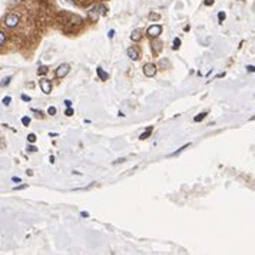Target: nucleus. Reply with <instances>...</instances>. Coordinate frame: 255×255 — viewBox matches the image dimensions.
<instances>
[{
  "mask_svg": "<svg viewBox=\"0 0 255 255\" xmlns=\"http://www.w3.org/2000/svg\"><path fill=\"white\" fill-rule=\"evenodd\" d=\"M82 22H83V19H82L80 16H73L69 22H66V26L63 27V29H65L66 32H73L78 26L82 25Z\"/></svg>",
  "mask_w": 255,
  "mask_h": 255,
  "instance_id": "1",
  "label": "nucleus"
},
{
  "mask_svg": "<svg viewBox=\"0 0 255 255\" xmlns=\"http://www.w3.org/2000/svg\"><path fill=\"white\" fill-rule=\"evenodd\" d=\"M19 22H20V19H19V16L17 15H15V13H10V15H7L5 17V23L6 25V27H9V29H13V27H16V26L19 25Z\"/></svg>",
  "mask_w": 255,
  "mask_h": 255,
  "instance_id": "2",
  "label": "nucleus"
},
{
  "mask_svg": "<svg viewBox=\"0 0 255 255\" xmlns=\"http://www.w3.org/2000/svg\"><path fill=\"white\" fill-rule=\"evenodd\" d=\"M142 70H143V75H145L146 78H153V76L156 75V66L153 65V63H146V65H143Z\"/></svg>",
  "mask_w": 255,
  "mask_h": 255,
  "instance_id": "3",
  "label": "nucleus"
},
{
  "mask_svg": "<svg viewBox=\"0 0 255 255\" xmlns=\"http://www.w3.org/2000/svg\"><path fill=\"white\" fill-rule=\"evenodd\" d=\"M69 72H70V66L65 63V65H60L59 67L55 70V76L57 78V79H62V78H65Z\"/></svg>",
  "mask_w": 255,
  "mask_h": 255,
  "instance_id": "4",
  "label": "nucleus"
},
{
  "mask_svg": "<svg viewBox=\"0 0 255 255\" xmlns=\"http://www.w3.org/2000/svg\"><path fill=\"white\" fill-rule=\"evenodd\" d=\"M146 33H148V36L149 37H158V36L162 33V26L160 25H152L148 27V30H146Z\"/></svg>",
  "mask_w": 255,
  "mask_h": 255,
  "instance_id": "5",
  "label": "nucleus"
},
{
  "mask_svg": "<svg viewBox=\"0 0 255 255\" xmlns=\"http://www.w3.org/2000/svg\"><path fill=\"white\" fill-rule=\"evenodd\" d=\"M39 86H40V90L43 93H46V95H49L50 92H52V82L49 79H40Z\"/></svg>",
  "mask_w": 255,
  "mask_h": 255,
  "instance_id": "6",
  "label": "nucleus"
},
{
  "mask_svg": "<svg viewBox=\"0 0 255 255\" xmlns=\"http://www.w3.org/2000/svg\"><path fill=\"white\" fill-rule=\"evenodd\" d=\"M100 15H102V13H100V10H99V6H95V7H92V9L88 12V19H89L90 22H98Z\"/></svg>",
  "mask_w": 255,
  "mask_h": 255,
  "instance_id": "7",
  "label": "nucleus"
},
{
  "mask_svg": "<svg viewBox=\"0 0 255 255\" xmlns=\"http://www.w3.org/2000/svg\"><path fill=\"white\" fill-rule=\"evenodd\" d=\"M96 75H98V78H99L100 80H103V82L109 79V73H106V72L102 69L100 66H98V67H96Z\"/></svg>",
  "mask_w": 255,
  "mask_h": 255,
  "instance_id": "8",
  "label": "nucleus"
},
{
  "mask_svg": "<svg viewBox=\"0 0 255 255\" xmlns=\"http://www.w3.org/2000/svg\"><path fill=\"white\" fill-rule=\"evenodd\" d=\"M126 55L129 56V59H132V60H138V59H139V53H138V50H136L135 47H128Z\"/></svg>",
  "mask_w": 255,
  "mask_h": 255,
  "instance_id": "9",
  "label": "nucleus"
},
{
  "mask_svg": "<svg viewBox=\"0 0 255 255\" xmlns=\"http://www.w3.org/2000/svg\"><path fill=\"white\" fill-rule=\"evenodd\" d=\"M140 39H142V30L135 29L130 33V40H132V42H139Z\"/></svg>",
  "mask_w": 255,
  "mask_h": 255,
  "instance_id": "10",
  "label": "nucleus"
},
{
  "mask_svg": "<svg viewBox=\"0 0 255 255\" xmlns=\"http://www.w3.org/2000/svg\"><path fill=\"white\" fill-rule=\"evenodd\" d=\"M152 130H153V126H148L145 132H142V133H140L139 139H140V140H145V139H148V138H149V136L152 135Z\"/></svg>",
  "mask_w": 255,
  "mask_h": 255,
  "instance_id": "11",
  "label": "nucleus"
},
{
  "mask_svg": "<svg viewBox=\"0 0 255 255\" xmlns=\"http://www.w3.org/2000/svg\"><path fill=\"white\" fill-rule=\"evenodd\" d=\"M188 148H191V143H185V145L182 146V148H179V149L175 150V152H172V153H171L169 156H178L179 153H182V152H184L185 149H188Z\"/></svg>",
  "mask_w": 255,
  "mask_h": 255,
  "instance_id": "12",
  "label": "nucleus"
},
{
  "mask_svg": "<svg viewBox=\"0 0 255 255\" xmlns=\"http://www.w3.org/2000/svg\"><path fill=\"white\" fill-rule=\"evenodd\" d=\"M47 72H49L47 66H40L39 69H37V75H39V76H45V75H47Z\"/></svg>",
  "mask_w": 255,
  "mask_h": 255,
  "instance_id": "13",
  "label": "nucleus"
},
{
  "mask_svg": "<svg viewBox=\"0 0 255 255\" xmlns=\"http://www.w3.org/2000/svg\"><path fill=\"white\" fill-rule=\"evenodd\" d=\"M208 116V112H202V113H199V115H196L195 118H194V120L195 122H201V120H204Z\"/></svg>",
  "mask_w": 255,
  "mask_h": 255,
  "instance_id": "14",
  "label": "nucleus"
},
{
  "mask_svg": "<svg viewBox=\"0 0 255 255\" xmlns=\"http://www.w3.org/2000/svg\"><path fill=\"white\" fill-rule=\"evenodd\" d=\"M179 46H181V39H179V37H175V39H174V45H172V49H174V50L179 49Z\"/></svg>",
  "mask_w": 255,
  "mask_h": 255,
  "instance_id": "15",
  "label": "nucleus"
},
{
  "mask_svg": "<svg viewBox=\"0 0 255 255\" xmlns=\"http://www.w3.org/2000/svg\"><path fill=\"white\" fill-rule=\"evenodd\" d=\"M152 45H153V46H152V47H153V50H155L156 53H158V52H159V50L162 49V45H160L159 42H153Z\"/></svg>",
  "mask_w": 255,
  "mask_h": 255,
  "instance_id": "16",
  "label": "nucleus"
},
{
  "mask_svg": "<svg viewBox=\"0 0 255 255\" xmlns=\"http://www.w3.org/2000/svg\"><path fill=\"white\" fill-rule=\"evenodd\" d=\"M22 123H23V126H29L30 125V118L29 116H23V118H22Z\"/></svg>",
  "mask_w": 255,
  "mask_h": 255,
  "instance_id": "17",
  "label": "nucleus"
},
{
  "mask_svg": "<svg viewBox=\"0 0 255 255\" xmlns=\"http://www.w3.org/2000/svg\"><path fill=\"white\" fill-rule=\"evenodd\" d=\"M6 43V35L5 32H0V46H5Z\"/></svg>",
  "mask_w": 255,
  "mask_h": 255,
  "instance_id": "18",
  "label": "nucleus"
},
{
  "mask_svg": "<svg viewBox=\"0 0 255 255\" xmlns=\"http://www.w3.org/2000/svg\"><path fill=\"white\" fill-rule=\"evenodd\" d=\"M27 142L35 143V142H36V135H35V133H29V135H27Z\"/></svg>",
  "mask_w": 255,
  "mask_h": 255,
  "instance_id": "19",
  "label": "nucleus"
},
{
  "mask_svg": "<svg viewBox=\"0 0 255 255\" xmlns=\"http://www.w3.org/2000/svg\"><path fill=\"white\" fill-rule=\"evenodd\" d=\"M98 6H99V10H100V13H102V15H103V16L108 15V9H106L105 5H98Z\"/></svg>",
  "mask_w": 255,
  "mask_h": 255,
  "instance_id": "20",
  "label": "nucleus"
},
{
  "mask_svg": "<svg viewBox=\"0 0 255 255\" xmlns=\"http://www.w3.org/2000/svg\"><path fill=\"white\" fill-rule=\"evenodd\" d=\"M225 17H226L225 12H219V13H218V20H219V23H222V22L225 20Z\"/></svg>",
  "mask_w": 255,
  "mask_h": 255,
  "instance_id": "21",
  "label": "nucleus"
},
{
  "mask_svg": "<svg viewBox=\"0 0 255 255\" xmlns=\"http://www.w3.org/2000/svg\"><path fill=\"white\" fill-rule=\"evenodd\" d=\"M47 113H49L50 116H55V115H56V108H55V106H49V109H47Z\"/></svg>",
  "mask_w": 255,
  "mask_h": 255,
  "instance_id": "22",
  "label": "nucleus"
},
{
  "mask_svg": "<svg viewBox=\"0 0 255 255\" xmlns=\"http://www.w3.org/2000/svg\"><path fill=\"white\" fill-rule=\"evenodd\" d=\"M10 76H7V78H5V79L2 80V86H9V83H10Z\"/></svg>",
  "mask_w": 255,
  "mask_h": 255,
  "instance_id": "23",
  "label": "nucleus"
},
{
  "mask_svg": "<svg viewBox=\"0 0 255 255\" xmlns=\"http://www.w3.org/2000/svg\"><path fill=\"white\" fill-rule=\"evenodd\" d=\"M10 100H12V98H10V96H6V98H3L2 102H3V105H5V106H9L10 105Z\"/></svg>",
  "mask_w": 255,
  "mask_h": 255,
  "instance_id": "24",
  "label": "nucleus"
},
{
  "mask_svg": "<svg viewBox=\"0 0 255 255\" xmlns=\"http://www.w3.org/2000/svg\"><path fill=\"white\" fill-rule=\"evenodd\" d=\"M65 115L66 116H72V115H73V109H72V106H69V108L65 110Z\"/></svg>",
  "mask_w": 255,
  "mask_h": 255,
  "instance_id": "25",
  "label": "nucleus"
},
{
  "mask_svg": "<svg viewBox=\"0 0 255 255\" xmlns=\"http://www.w3.org/2000/svg\"><path fill=\"white\" fill-rule=\"evenodd\" d=\"M246 70H248L250 73H255V66H252V65H248V66H246Z\"/></svg>",
  "mask_w": 255,
  "mask_h": 255,
  "instance_id": "26",
  "label": "nucleus"
},
{
  "mask_svg": "<svg viewBox=\"0 0 255 255\" xmlns=\"http://www.w3.org/2000/svg\"><path fill=\"white\" fill-rule=\"evenodd\" d=\"M27 150H30V152H37V148H36L35 145H29L27 146Z\"/></svg>",
  "mask_w": 255,
  "mask_h": 255,
  "instance_id": "27",
  "label": "nucleus"
},
{
  "mask_svg": "<svg viewBox=\"0 0 255 255\" xmlns=\"http://www.w3.org/2000/svg\"><path fill=\"white\" fill-rule=\"evenodd\" d=\"M26 188H27V185H20V186H15L13 189H15V191H22V189H26Z\"/></svg>",
  "mask_w": 255,
  "mask_h": 255,
  "instance_id": "28",
  "label": "nucleus"
},
{
  "mask_svg": "<svg viewBox=\"0 0 255 255\" xmlns=\"http://www.w3.org/2000/svg\"><path fill=\"white\" fill-rule=\"evenodd\" d=\"M204 5H205V6H212V5H214V0H204Z\"/></svg>",
  "mask_w": 255,
  "mask_h": 255,
  "instance_id": "29",
  "label": "nucleus"
},
{
  "mask_svg": "<svg viewBox=\"0 0 255 255\" xmlns=\"http://www.w3.org/2000/svg\"><path fill=\"white\" fill-rule=\"evenodd\" d=\"M22 99L25 100V102H30V96H27V95H25V93H23V95H22Z\"/></svg>",
  "mask_w": 255,
  "mask_h": 255,
  "instance_id": "30",
  "label": "nucleus"
},
{
  "mask_svg": "<svg viewBox=\"0 0 255 255\" xmlns=\"http://www.w3.org/2000/svg\"><path fill=\"white\" fill-rule=\"evenodd\" d=\"M108 36H109V39H112L113 36H115V30L112 29V30H109V33H108Z\"/></svg>",
  "mask_w": 255,
  "mask_h": 255,
  "instance_id": "31",
  "label": "nucleus"
},
{
  "mask_svg": "<svg viewBox=\"0 0 255 255\" xmlns=\"http://www.w3.org/2000/svg\"><path fill=\"white\" fill-rule=\"evenodd\" d=\"M12 181H13V182H16V184H20V182H22V179H20V178H16V176H13V178H12Z\"/></svg>",
  "mask_w": 255,
  "mask_h": 255,
  "instance_id": "32",
  "label": "nucleus"
},
{
  "mask_svg": "<svg viewBox=\"0 0 255 255\" xmlns=\"http://www.w3.org/2000/svg\"><path fill=\"white\" fill-rule=\"evenodd\" d=\"M150 19H159V15H155V13H150L149 15Z\"/></svg>",
  "mask_w": 255,
  "mask_h": 255,
  "instance_id": "33",
  "label": "nucleus"
},
{
  "mask_svg": "<svg viewBox=\"0 0 255 255\" xmlns=\"http://www.w3.org/2000/svg\"><path fill=\"white\" fill-rule=\"evenodd\" d=\"M65 105L67 106V108H69V106H72V100H69V99H66V100H65Z\"/></svg>",
  "mask_w": 255,
  "mask_h": 255,
  "instance_id": "34",
  "label": "nucleus"
},
{
  "mask_svg": "<svg viewBox=\"0 0 255 255\" xmlns=\"http://www.w3.org/2000/svg\"><path fill=\"white\" fill-rule=\"evenodd\" d=\"M80 216H82V218H88L89 214H88V212H80Z\"/></svg>",
  "mask_w": 255,
  "mask_h": 255,
  "instance_id": "35",
  "label": "nucleus"
},
{
  "mask_svg": "<svg viewBox=\"0 0 255 255\" xmlns=\"http://www.w3.org/2000/svg\"><path fill=\"white\" fill-rule=\"evenodd\" d=\"M26 174H27V175H29V176H32V175H33V172H32V171H30V169H27V171H26Z\"/></svg>",
  "mask_w": 255,
  "mask_h": 255,
  "instance_id": "36",
  "label": "nucleus"
},
{
  "mask_svg": "<svg viewBox=\"0 0 255 255\" xmlns=\"http://www.w3.org/2000/svg\"><path fill=\"white\" fill-rule=\"evenodd\" d=\"M49 160H50V164H53V162H55V158H53V156H50Z\"/></svg>",
  "mask_w": 255,
  "mask_h": 255,
  "instance_id": "37",
  "label": "nucleus"
},
{
  "mask_svg": "<svg viewBox=\"0 0 255 255\" xmlns=\"http://www.w3.org/2000/svg\"><path fill=\"white\" fill-rule=\"evenodd\" d=\"M250 120H255V115H254V116H251V118H250Z\"/></svg>",
  "mask_w": 255,
  "mask_h": 255,
  "instance_id": "38",
  "label": "nucleus"
}]
</instances>
